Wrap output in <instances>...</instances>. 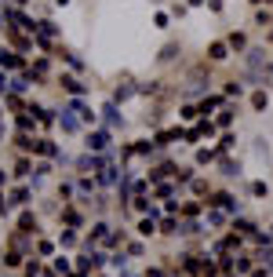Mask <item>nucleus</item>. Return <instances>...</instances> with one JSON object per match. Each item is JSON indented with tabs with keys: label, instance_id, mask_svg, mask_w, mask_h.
<instances>
[{
	"label": "nucleus",
	"instance_id": "1",
	"mask_svg": "<svg viewBox=\"0 0 273 277\" xmlns=\"http://www.w3.org/2000/svg\"><path fill=\"white\" fill-rule=\"evenodd\" d=\"M109 146H113V138H109V132H102V128L84 135V150H88V153H106Z\"/></svg>",
	"mask_w": 273,
	"mask_h": 277
},
{
	"label": "nucleus",
	"instance_id": "2",
	"mask_svg": "<svg viewBox=\"0 0 273 277\" xmlns=\"http://www.w3.org/2000/svg\"><path fill=\"white\" fill-rule=\"evenodd\" d=\"M55 80H59V88L66 91V95H73V99H77V95H88V84H84L77 73H59Z\"/></svg>",
	"mask_w": 273,
	"mask_h": 277
},
{
	"label": "nucleus",
	"instance_id": "3",
	"mask_svg": "<svg viewBox=\"0 0 273 277\" xmlns=\"http://www.w3.org/2000/svg\"><path fill=\"white\" fill-rule=\"evenodd\" d=\"M226 59H230V44H226V40H211L208 44V62L219 66V62H226Z\"/></svg>",
	"mask_w": 273,
	"mask_h": 277
},
{
	"label": "nucleus",
	"instance_id": "4",
	"mask_svg": "<svg viewBox=\"0 0 273 277\" xmlns=\"http://www.w3.org/2000/svg\"><path fill=\"white\" fill-rule=\"evenodd\" d=\"M102 263H106V255H102L99 248H91V252H84L80 259H77V266H80V270H99Z\"/></svg>",
	"mask_w": 273,
	"mask_h": 277
},
{
	"label": "nucleus",
	"instance_id": "5",
	"mask_svg": "<svg viewBox=\"0 0 273 277\" xmlns=\"http://www.w3.org/2000/svg\"><path fill=\"white\" fill-rule=\"evenodd\" d=\"M59 128L66 135H77L80 132V117H73V109H69V113H59Z\"/></svg>",
	"mask_w": 273,
	"mask_h": 277
},
{
	"label": "nucleus",
	"instance_id": "6",
	"mask_svg": "<svg viewBox=\"0 0 273 277\" xmlns=\"http://www.w3.org/2000/svg\"><path fill=\"white\" fill-rule=\"evenodd\" d=\"M178 121H186V124H193V121H204V117H201V106H193V103H182V106H178Z\"/></svg>",
	"mask_w": 273,
	"mask_h": 277
},
{
	"label": "nucleus",
	"instance_id": "7",
	"mask_svg": "<svg viewBox=\"0 0 273 277\" xmlns=\"http://www.w3.org/2000/svg\"><path fill=\"white\" fill-rule=\"evenodd\" d=\"M230 219H226L222 208H204V226H226Z\"/></svg>",
	"mask_w": 273,
	"mask_h": 277
},
{
	"label": "nucleus",
	"instance_id": "8",
	"mask_svg": "<svg viewBox=\"0 0 273 277\" xmlns=\"http://www.w3.org/2000/svg\"><path fill=\"white\" fill-rule=\"evenodd\" d=\"M30 197H33V186H15L7 201H11V205H18V208H26V205H30Z\"/></svg>",
	"mask_w": 273,
	"mask_h": 277
},
{
	"label": "nucleus",
	"instance_id": "9",
	"mask_svg": "<svg viewBox=\"0 0 273 277\" xmlns=\"http://www.w3.org/2000/svg\"><path fill=\"white\" fill-rule=\"evenodd\" d=\"M102 113H106V124H109V128L124 124V113L117 109V103H106V106H102Z\"/></svg>",
	"mask_w": 273,
	"mask_h": 277
},
{
	"label": "nucleus",
	"instance_id": "10",
	"mask_svg": "<svg viewBox=\"0 0 273 277\" xmlns=\"http://www.w3.org/2000/svg\"><path fill=\"white\" fill-rule=\"evenodd\" d=\"M153 234H161V226H157V219L142 215V219H138V237H153Z\"/></svg>",
	"mask_w": 273,
	"mask_h": 277
},
{
	"label": "nucleus",
	"instance_id": "11",
	"mask_svg": "<svg viewBox=\"0 0 273 277\" xmlns=\"http://www.w3.org/2000/svg\"><path fill=\"white\" fill-rule=\"evenodd\" d=\"M131 95H138V88H131V84H117V88H113V103H117V106L128 103Z\"/></svg>",
	"mask_w": 273,
	"mask_h": 277
},
{
	"label": "nucleus",
	"instance_id": "12",
	"mask_svg": "<svg viewBox=\"0 0 273 277\" xmlns=\"http://www.w3.org/2000/svg\"><path fill=\"white\" fill-rule=\"evenodd\" d=\"M15 179H33V164H30V157H18V161H15Z\"/></svg>",
	"mask_w": 273,
	"mask_h": 277
},
{
	"label": "nucleus",
	"instance_id": "13",
	"mask_svg": "<svg viewBox=\"0 0 273 277\" xmlns=\"http://www.w3.org/2000/svg\"><path fill=\"white\" fill-rule=\"evenodd\" d=\"M178 230H182V223H178V215H164V219H161V234H168V237H175Z\"/></svg>",
	"mask_w": 273,
	"mask_h": 277
},
{
	"label": "nucleus",
	"instance_id": "14",
	"mask_svg": "<svg viewBox=\"0 0 273 277\" xmlns=\"http://www.w3.org/2000/svg\"><path fill=\"white\" fill-rule=\"evenodd\" d=\"M175 55H182V44H164V48H161V55H157V62H171L175 59Z\"/></svg>",
	"mask_w": 273,
	"mask_h": 277
},
{
	"label": "nucleus",
	"instance_id": "15",
	"mask_svg": "<svg viewBox=\"0 0 273 277\" xmlns=\"http://www.w3.org/2000/svg\"><path fill=\"white\" fill-rule=\"evenodd\" d=\"M226 44H230L233 51H248V36H244V33H237V30H233L230 36H226Z\"/></svg>",
	"mask_w": 273,
	"mask_h": 277
},
{
	"label": "nucleus",
	"instance_id": "16",
	"mask_svg": "<svg viewBox=\"0 0 273 277\" xmlns=\"http://www.w3.org/2000/svg\"><path fill=\"white\" fill-rule=\"evenodd\" d=\"M18 230H22V234H36V215L22 211V215H18Z\"/></svg>",
	"mask_w": 273,
	"mask_h": 277
},
{
	"label": "nucleus",
	"instance_id": "17",
	"mask_svg": "<svg viewBox=\"0 0 273 277\" xmlns=\"http://www.w3.org/2000/svg\"><path fill=\"white\" fill-rule=\"evenodd\" d=\"M222 95H226V99H240V95H244V84H240V80H226V84H222Z\"/></svg>",
	"mask_w": 273,
	"mask_h": 277
},
{
	"label": "nucleus",
	"instance_id": "18",
	"mask_svg": "<svg viewBox=\"0 0 273 277\" xmlns=\"http://www.w3.org/2000/svg\"><path fill=\"white\" fill-rule=\"evenodd\" d=\"M270 106V91H255V95H251V109H255V113H262V109H266Z\"/></svg>",
	"mask_w": 273,
	"mask_h": 277
},
{
	"label": "nucleus",
	"instance_id": "19",
	"mask_svg": "<svg viewBox=\"0 0 273 277\" xmlns=\"http://www.w3.org/2000/svg\"><path fill=\"white\" fill-rule=\"evenodd\" d=\"M230 124H233V106H222L215 113V128H230Z\"/></svg>",
	"mask_w": 273,
	"mask_h": 277
},
{
	"label": "nucleus",
	"instance_id": "20",
	"mask_svg": "<svg viewBox=\"0 0 273 277\" xmlns=\"http://www.w3.org/2000/svg\"><path fill=\"white\" fill-rule=\"evenodd\" d=\"M69 266H73L69 255H55V259H51V270H55V274H69Z\"/></svg>",
	"mask_w": 273,
	"mask_h": 277
},
{
	"label": "nucleus",
	"instance_id": "21",
	"mask_svg": "<svg viewBox=\"0 0 273 277\" xmlns=\"http://www.w3.org/2000/svg\"><path fill=\"white\" fill-rule=\"evenodd\" d=\"M62 219H66V223H69V226H80V223H84L77 208H62Z\"/></svg>",
	"mask_w": 273,
	"mask_h": 277
},
{
	"label": "nucleus",
	"instance_id": "22",
	"mask_svg": "<svg viewBox=\"0 0 273 277\" xmlns=\"http://www.w3.org/2000/svg\"><path fill=\"white\" fill-rule=\"evenodd\" d=\"M59 244H62V248H73V244H77V230H62V234H59Z\"/></svg>",
	"mask_w": 273,
	"mask_h": 277
},
{
	"label": "nucleus",
	"instance_id": "23",
	"mask_svg": "<svg viewBox=\"0 0 273 277\" xmlns=\"http://www.w3.org/2000/svg\"><path fill=\"white\" fill-rule=\"evenodd\" d=\"M255 26H262V30H266V26H273V11H255Z\"/></svg>",
	"mask_w": 273,
	"mask_h": 277
},
{
	"label": "nucleus",
	"instance_id": "24",
	"mask_svg": "<svg viewBox=\"0 0 273 277\" xmlns=\"http://www.w3.org/2000/svg\"><path fill=\"white\" fill-rule=\"evenodd\" d=\"M178 234H186V237L201 234V223H193V219H186V223H182V230H178Z\"/></svg>",
	"mask_w": 273,
	"mask_h": 277
},
{
	"label": "nucleus",
	"instance_id": "25",
	"mask_svg": "<svg viewBox=\"0 0 273 277\" xmlns=\"http://www.w3.org/2000/svg\"><path fill=\"white\" fill-rule=\"evenodd\" d=\"M190 190L197 193V197H204V193H208V182L204 179H190Z\"/></svg>",
	"mask_w": 273,
	"mask_h": 277
},
{
	"label": "nucleus",
	"instance_id": "26",
	"mask_svg": "<svg viewBox=\"0 0 273 277\" xmlns=\"http://www.w3.org/2000/svg\"><path fill=\"white\" fill-rule=\"evenodd\" d=\"M208 205H197V201H186L182 205V215H197V211H204Z\"/></svg>",
	"mask_w": 273,
	"mask_h": 277
},
{
	"label": "nucleus",
	"instance_id": "27",
	"mask_svg": "<svg viewBox=\"0 0 273 277\" xmlns=\"http://www.w3.org/2000/svg\"><path fill=\"white\" fill-rule=\"evenodd\" d=\"M233 142H237V135H230V132H226V135H222V142H219V153L233 150Z\"/></svg>",
	"mask_w": 273,
	"mask_h": 277
},
{
	"label": "nucleus",
	"instance_id": "28",
	"mask_svg": "<svg viewBox=\"0 0 273 277\" xmlns=\"http://www.w3.org/2000/svg\"><path fill=\"white\" fill-rule=\"evenodd\" d=\"M215 153H219V150H197V164H208V161H215Z\"/></svg>",
	"mask_w": 273,
	"mask_h": 277
},
{
	"label": "nucleus",
	"instance_id": "29",
	"mask_svg": "<svg viewBox=\"0 0 273 277\" xmlns=\"http://www.w3.org/2000/svg\"><path fill=\"white\" fill-rule=\"evenodd\" d=\"M168 18H171L168 11H157V15H153V26H157V30H168Z\"/></svg>",
	"mask_w": 273,
	"mask_h": 277
},
{
	"label": "nucleus",
	"instance_id": "30",
	"mask_svg": "<svg viewBox=\"0 0 273 277\" xmlns=\"http://www.w3.org/2000/svg\"><path fill=\"white\" fill-rule=\"evenodd\" d=\"M40 274V259H33V263H26V277H36Z\"/></svg>",
	"mask_w": 273,
	"mask_h": 277
},
{
	"label": "nucleus",
	"instance_id": "31",
	"mask_svg": "<svg viewBox=\"0 0 273 277\" xmlns=\"http://www.w3.org/2000/svg\"><path fill=\"white\" fill-rule=\"evenodd\" d=\"M36 252H40V255H55V244L51 241H40V244H36Z\"/></svg>",
	"mask_w": 273,
	"mask_h": 277
},
{
	"label": "nucleus",
	"instance_id": "32",
	"mask_svg": "<svg viewBox=\"0 0 273 277\" xmlns=\"http://www.w3.org/2000/svg\"><path fill=\"white\" fill-rule=\"evenodd\" d=\"M251 193H255V197H266L270 186H266V182H255V186H251Z\"/></svg>",
	"mask_w": 273,
	"mask_h": 277
},
{
	"label": "nucleus",
	"instance_id": "33",
	"mask_svg": "<svg viewBox=\"0 0 273 277\" xmlns=\"http://www.w3.org/2000/svg\"><path fill=\"white\" fill-rule=\"evenodd\" d=\"M186 7H190V4H171V15L175 18H186Z\"/></svg>",
	"mask_w": 273,
	"mask_h": 277
},
{
	"label": "nucleus",
	"instance_id": "34",
	"mask_svg": "<svg viewBox=\"0 0 273 277\" xmlns=\"http://www.w3.org/2000/svg\"><path fill=\"white\" fill-rule=\"evenodd\" d=\"M59 197H73V186H69V182H59Z\"/></svg>",
	"mask_w": 273,
	"mask_h": 277
},
{
	"label": "nucleus",
	"instance_id": "35",
	"mask_svg": "<svg viewBox=\"0 0 273 277\" xmlns=\"http://www.w3.org/2000/svg\"><path fill=\"white\" fill-rule=\"evenodd\" d=\"M4 263H7V266H18V263H22V255H18V252H7Z\"/></svg>",
	"mask_w": 273,
	"mask_h": 277
},
{
	"label": "nucleus",
	"instance_id": "36",
	"mask_svg": "<svg viewBox=\"0 0 273 277\" xmlns=\"http://www.w3.org/2000/svg\"><path fill=\"white\" fill-rule=\"evenodd\" d=\"M208 11H215V15H219V11H222V0H208Z\"/></svg>",
	"mask_w": 273,
	"mask_h": 277
},
{
	"label": "nucleus",
	"instance_id": "37",
	"mask_svg": "<svg viewBox=\"0 0 273 277\" xmlns=\"http://www.w3.org/2000/svg\"><path fill=\"white\" fill-rule=\"evenodd\" d=\"M186 4H190V7H204L208 0H186Z\"/></svg>",
	"mask_w": 273,
	"mask_h": 277
},
{
	"label": "nucleus",
	"instance_id": "38",
	"mask_svg": "<svg viewBox=\"0 0 273 277\" xmlns=\"http://www.w3.org/2000/svg\"><path fill=\"white\" fill-rule=\"evenodd\" d=\"M51 4H55V7H69L73 0H51Z\"/></svg>",
	"mask_w": 273,
	"mask_h": 277
},
{
	"label": "nucleus",
	"instance_id": "39",
	"mask_svg": "<svg viewBox=\"0 0 273 277\" xmlns=\"http://www.w3.org/2000/svg\"><path fill=\"white\" fill-rule=\"evenodd\" d=\"M7 208H11V205H7V197L0 193V211H7Z\"/></svg>",
	"mask_w": 273,
	"mask_h": 277
},
{
	"label": "nucleus",
	"instance_id": "40",
	"mask_svg": "<svg viewBox=\"0 0 273 277\" xmlns=\"http://www.w3.org/2000/svg\"><path fill=\"white\" fill-rule=\"evenodd\" d=\"M11 4H15V7H26V4H30V0H11Z\"/></svg>",
	"mask_w": 273,
	"mask_h": 277
},
{
	"label": "nucleus",
	"instance_id": "41",
	"mask_svg": "<svg viewBox=\"0 0 273 277\" xmlns=\"http://www.w3.org/2000/svg\"><path fill=\"white\" fill-rule=\"evenodd\" d=\"M266 241H273V223H270V230H266Z\"/></svg>",
	"mask_w": 273,
	"mask_h": 277
},
{
	"label": "nucleus",
	"instance_id": "42",
	"mask_svg": "<svg viewBox=\"0 0 273 277\" xmlns=\"http://www.w3.org/2000/svg\"><path fill=\"white\" fill-rule=\"evenodd\" d=\"M248 4H266V0H248Z\"/></svg>",
	"mask_w": 273,
	"mask_h": 277
},
{
	"label": "nucleus",
	"instance_id": "43",
	"mask_svg": "<svg viewBox=\"0 0 273 277\" xmlns=\"http://www.w3.org/2000/svg\"><path fill=\"white\" fill-rule=\"evenodd\" d=\"M266 4H273V0H266Z\"/></svg>",
	"mask_w": 273,
	"mask_h": 277
}]
</instances>
